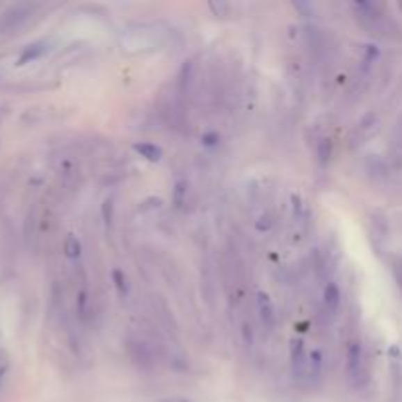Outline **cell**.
Segmentation results:
<instances>
[{"label":"cell","instance_id":"6da1fadb","mask_svg":"<svg viewBox=\"0 0 402 402\" xmlns=\"http://www.w3.org/2000/svg\"><path fill=\"white\" fill-rule=\"evenodd\" d=\"M346 379L351 389H363L369 380V373L365 367V353L359 341H351L346 353Z\"/></svg>","mask_w":402,"mask_h":402},{"label":"cell","instance_id":"7a4b0ae2","mask_svg":"<svg viewBox=\"0 0 402 402\" xmlns=\"http://www.w3.org/2000/svg\"><path fill=\"white\" fill-rule=\"evenodd\" d=\"M126 353L131 363L140 369H152L155 365V351L150 341L143 337H128L126 339Z\"/></svg>","mask_w":402,"mask_h":402},{"label":"cell","instance_id":"3957f363","mask_svg":"<svg viewBox=\"0 0 402 402\" xmlns=\"http://www.w3.org/2000/svg\"><path fill=\"white\" fill-rule=\"evenodd\" d=\"M255 306H257V316H259L261 326L265 328L267 332H273L277 326V314H275V306H273L271 296L267 293L255 294Z\"/></svg>","mask_w":402,"mask_h":402},{"label":"cell","instance_id":"277c9868","mask_svg":"<svg viewBox=\"0 0 402 402\" xmlns=\"http://www.w3.org/2000/svg\"><path fill=\"white\" fill-rule=\"evenodd\" d=\"M379 131V118L375 114H367L359 120V124L355 126V130L351 134V145L357 147L363 145L365 142H369L371 138Z\"/></svg>","mask_w":402,"mask_h":402},{"label":"cell","instance_id":"5b68a950","mask_svg":"<svg viewBox=\"0 0 402 402\" xmlns=\"http://www.w3.org/2000/svg\"><path fill=\"white\" fill-rule=\"evenodd\" d=\"M306 365H308V355H306L303 339H293L291 341V373L294 380H306Z\"/></svg>","mask_w":402,"mask_h":402},{"label":"cell","instance_id":"8992f818","mask_svg":"<svg viewBox=\"0 0 402 402\" xmlns=\"http://www.w3.org/2000/svg\"><path fill=\"white\" fill-rule=\"evenodd\" d=\"M47 49H49V44H47L45 40L28 44L22 51H20V55H18V65H28V63H32L35 59L44 57V55L47 54Z\"/></svg>","mask_w":402,"mask_h":402},{"label":"cell","instance_id":"52a82bcc","mask_svg":"<svg viewBox=\"0 0 402 402\" xmlns=\"http://www.w3.org/2000/svg\"><path fill=\"white\" fill-rule=\"evenodd\" d=\"M322 369H324V355L320 349H312V353L308 355V365H306V380L316 385L322 379Z\"/></svg>","mask_w":402,"mask_h":402},{"label":"cell","instance_id":"ba28073f","mask_svg":"<svg viewBox=\"0 0 402 402\" xmlns=\"http://www.w3.org/2000/svg\"><path fill=\"white\" fill-rule=\"evenodd\" d=\"M30 12L32 8L30 6H16V8H12L10 12H6L4 14V18H2V30H12V28H18L20 24L30 16Z\"/></svg>","mask_w":402,"mask_h":402},{"label":"cell","instance_id":"9c48e42d","mask_svg":"<svg viewBox=\"0 0 402 402\" xmlns=\"http://www.w3.org/2000/svg\"><path fill=\"white\" fill-rule=\"evenodd\" d=\"M195 71L196 63L193 59L185 61L183 67H181V71H179V93H181V95H186V93H188V88H191L193 81H195Z\"/></svg>","mask_w":402,"mask_h":402},{"label":"cell","instance_id":"30bf717a","mask_svg":"<svg viewBox=\"0 0 402 402\" xmlns=\"http://www.w3.org/2000/svg\"><path fill=\"white\" fill-rule=\"evenodd\" d=\"M341 305V293L336 283H328L324 289V308L328 314H336L337 308Z\"/></svg>","mask_w":402,"mask_h":402},{"label":"cell","instance_id":"8fae6325","mask_svg":"<svg viewBox=\"0 0 402 402\" xmlns=\"http://www.w3.org/2000/svg\"><path fill=\"white\" fill-rule=\"evenodd\" d=\"M134 150L140 153V157L147 159V161H152V163H157V161L163 157L161 147H159V145H155V143H150V142L134 143Z\"/></svg>","mask_w":402,"mask_h":402},{"label":"cell","instance_id":"7c38bea8","mask_svg":"<svg viewBox=\"0 0 402 402\" xmlns=\"http://www.w3.org/2000/svg\"><path fill=\"white\" fill-rule=\"evenodd\" d=\"M63 253H65L67 259H79L81 257V253H83V246H81V241L77 236L73 234H69L63 241Z\"/></svg>","mask_w":402,"mask_h":402},{"label":"cell","instance_id":"4fadbf2b","mask_svg":"<svg viewBox=\"0 0 402 402\" xmlns=\"http://www.w3.org/2000/svg\"><path fill=\"white\" fill-rule=\"evenodd\" d=\"M77 314L83 322H87L88 316H90V296H88L87 289H83L77 294Z\"/></svg>","mask_w":402,"mask_h":402},{"label":"cell","instance_id":"5bb4252c","mask_svg":"<svg viewBox=\"0 0 402 402\" xmlns=\"http://www.w3.org/2000/svg\"><path fill=\"white\" fill-rule=\"evenodd\" d=\"M291 204H293L294 222H296V224H303V222H306L308 212H306V204H305V200H303V196L296 195V193L291 195Z\"/></svg>","mask_w":402,"mask_h":402},{"label":"cell","instance_id":"9a60e30c","mask_svg":"<svg viewBox=\"0 0 402 402\" xmlns=\"http://www.w3.org/2000/svg\"><path fill=\"white\" fill-rule=\"evenodd\" d=\"M112 281H114V287H116V291L122 298H128V294H130V284H128V279H126V275L120 271V269H114L112 271Z\"/></svg>","mask_w":402,"mask_h":402},{"label":"cell","instance_id":"2e32d148","mask_svg":"<svg viewBox=\"0 0 402 402\" xmlns=\"http://www.w3.org/2000/svg\"><path fill=\"white\" fill-rule=\"evenodd\" d=\"M186 181H179L173 188V207L177 210H181V208L186 204Z\"/></svg>","mask_w":402,"mask_h":402},{"label":"cell","instance_id":"e0dca14e","mask_svg":"<svg viewBox=\"0 0 402 402\" xmlns=\"http://www.w3.org/2000/svg\"><path fill=\"white\" fill-rule=\"evenodd\" d=\"M330 157H332V142L328 138H324V140L318 142V161H320L322 167H326Z\"/></svg>","mask_w":402,"mask_h":402},{"label":"cell","instance_id":"ac0fdd59","mask_svg":"<svg viewBox=\"0 0 402 402\" xmlns=\"http://www.w3.org/2000/svg\"><path fill=\"white\" fill-rule=\"evenodd\" d=\"M102 222L106 228H112V224H114V198L112 196L102 202Z\"/></svg>","mask_w":402,"mask_h":402},{"label":"cell","instance_id":"d6986e66","mask_svg":"<svg viewBox=\"0 0 402 402\" xmlns=\"http://www.w3.org/2000/svg\"><path fill=\"white\" fill-rule=\"evenodd\" d=\"M8 371H10V357H8V353L4 349H0V385L4 383Z\"/></svg>","mask_w":402,"mask_h":402},{"label":"cell","instance_id":"ffe728a7","mask_svg":"<svg viewBox=\"0 0 402 402\" xmlns=\"http://www.w3.org/2000/svg\"><path fill=\"white\" fill-rule=\"evenodd\" d=\"M241 341H243L246 348L253 346V328H251L250 322H243V324H241Z\"/></svg>","mask_w":402,"mask_h":402},{"label":"cell","instance_id":"44dd1931","mask_svg":"<svg viewBox=\"0 0 402 402\" xmlns=\"http://www.w3.org/2000/svg\"><path fill=\"white\" fill-rule=\"evenodd\" d=\"M273 226V218L269 214H263L259 216V220H255V230L257 232H269Z\"/></svg>","mask_w":402,"mask_h":402},{"label":"cell","instance_id":"7402d4cb","mask_svg":"<svg viewBox=\"0 0 402 402\" xmlns=\"http://www.w3.org/2000/svg\"><path fill=\"white\" fill-rule=\"evenodd\" d=\"M208 8L212 10L214 16H226L230 10V4H226V2H210Z\"/></svg>","mask_w":402,"mask_h":402},{"label":"cell","instance_id":"603a6c76","mask_svg":"<svg viewBox=\"0 0 402 402\" xmlns=\"http://www.w3.org/2000/svg\"><path fill=\"white\" fill-rule=\"evenodd\" d=\"M220 142V136H218L216 131H208L202 136V145H207V147H214Z\"/></svg>","mask_w":402,"mask_h":402},{"label":"cell","instance_id":"cb8c5ba5","mask_svg":"<svg viewBox=\"0 0 402 402\" xmlns=\"http://www.w3.org/2000/svg\"><path fill=\"white\" fill-rule=\"evenodd\" d=\"M401 8H402V4H401Z\"/></svg>","mask_w":402,"mask_h":402}]
</instances>
